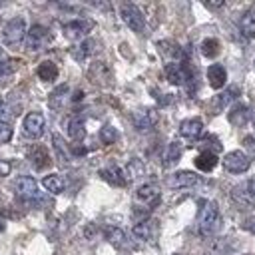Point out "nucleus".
<instances>
[{"label": "nucleus", "instance_id": "nucleus-37", "mask_svg": "<svg viewBox=\"0 0 255 255\" xmlns=\"http://www.w3.org/2000/svg\"><path fill=\"white\" fill-rule=\"evenodd\" d=\"M10 171H12V163H10V161H4V159H0V177L8 175Z\"/></svg>", "mask_w": 255, "mask_h": 255}, {"label": "nucleus", "instance_id": "nucleus-30", "mask_svg": "<svg viewBox=\"0 0 255 255\" xmlns=\"http://www.w3.org/2000/svg\"><path fill=\"white\" fill-rule=\"evenodd\" d=\"M42 185H44L50 193H62V191H64V179H62L60 175H56V173L46 175V177L42 179Z\"/></svg>", "mask_w": 255, "mask_h": 255}, {"label": "nucleus", "instance_id": "nucleus-17", "mask_svg": "<svg viewBox=\"0 0 255 255\" xmlns=\"http://www.w3.org/2000/svg\"><path fill=\"white\" fill-rule=\"evenodd\" d=\"M66 129L74 141H82L86 137V126H84V120L80 116H70L66 122Z\"/></svg>", "mask_w": 255, "mask_h": 255}, {"label": "nucleus", "instance_id": "nucleus-15", "mask_svg": "<svg viewBox=\"0 0 255 255\" xmlns=\"http://www.w3.org/2000/svg\"><path fill=\"white\" fill-rule=\"evenodd\" d=\"M28 159L32 163L34 169H46L50 165V155H48V149L42 147V145H34L30 151H28Z\"/></svg>", "mask_w": 255, "mask_h": 255}, {"label": "nucleus", "instance_id": "nucleus-8", "mask_svg": "<svg viewBox=\"0 0 255 255\" xmlns=\"http://www.w3.org/2000/svg\"><path fill=\"white\" fill-rule=\"evenodd\" d=\"M131 124L137 131H145L157 124V112L153 108H139L131 114Z\"/></svg>", "mask_w": 255, "mask_h": 255}, {"label": "nucleus", "instance_id": "nucleus-39", "mask_svg": "<svg viewBox=\"0 0 255 255\" xmlns=\"http://www.w3.org/2000/svg\"><path fill=\"white\" fill-rule=\"evenodd\" d=\"M247 191H249V193L255 197V175H253V177L247 181Z\"/></svg>", "mask_w": 255, "mask_h": 255}, {"label": "nucleus", "instance_id": "nucleus-44", "mask_svg": "<svg viewBox=\"0 0 255 255\" xmlns=\"http://www.w3.org/2000/svg\"><path fill=\"white\" fill-rule=\"evenodd\" d=\"M253 10H255V8H253Z\"/></svg>", "mask_w": 255, "mask_h": 255}, {"label": "nucleus", "instance_id": "nucleus-24", "mask_svg": "<svg viewBox=\"0 0 255 255\" xmlns=\"http://www.w3.org/2000/svg\"><path fill=\"white\" fill-rule=\"evenodd\" d=\"M36 74H38V78H40L42 82H54V80L58 78V66H56L54 62H50V60H44V62L36 68Z\"/></svg>", "mask_w": 255, "mask_h": 255}, {"label": "nucleus", "instance_id": "nucleus-35", "mask_svg": "<svg viewBox=\"0 0 255 255\" xmlns=\"http://www.w3.org/2000/svg\"><path fill=\"white\" fill-rule=\"evenodd\" d=\"M12 139V128L8 122L0 120V143H8Z\"/></svg>", "mask_w": 255, "mask_h": 255}, {"label": "nucleus", "instance_id": "nucleus-29", "mask_svg": "<svg viewBox=\"0 0 255 255\" xmlns=\"http://www.w3.org/2000/svg\"><path fill=\"white\" fill-rule=\"evenodd\" d=\"M179 157H181V145H179V141L167 143V149H165V153H163V165L169 167V165H173Z\"/></svg>", "mask_w": 255, "mask_h": 255}, {"label": "nucleus", "instance_id": "nucleus-28", "mask_svg": "<svg viewBox=\"0 0 255 255\" xmlns=\"http://www.w3.org/2000/svg\"><path fill=\"white\" fill-rule=\"evenodd\" d=\"M104 237H106L108 243H112L114 247H122V245L126 243V233H124L120 227H112V225H108V227L104 229Z\"/></svg>", "mask_w": 255, "mask_h": 255}, {"label": "nucleus", "instance_id": "nucleus-33", "mask_svg": "<svg viewBox=\"0 0 255 255\" xmlns=\"http://www.w3.org/2000/svg\"><path fill=\"white\" fill-rule=\"evenodd\" d=\"M139 175H143V163L137 159V157H133L129 163H128V167H126V179L129 177V179H137Z\"/></svg>", "mask_w": 255, "mask_h": 255}, {"label": "nucleus", "instance_id": "nucleus-23", "mask_svg": "<svg viewBox=\"0 0 255 255\" xmlns=\"http://www.w3.org/2000/svg\"><path fill=\"white\" fill-rule=\"evenodd\" d=\"M193 163H195V167L201 169V171H211V169L217 165V155H215L213 151L205 149V151H201V153L193 159Z\"/></svg>", "mask_w": 255, "mask_h": 255}, {"label": "nucleus", "instance_id": "nucleus-38", "mask_svg": "<svg viewBox=\"0 0 255 255\" xmlns=\"http://www.w3.org/2000/svg\"><path fill=\"white\" fill-rule=\"evenodd\" d=\"M243 227L247 229V231H251L253 235H255V217H249L245 223H243Z\"/></svg>", "mask_w": 255, "mask_h": 255}, {"label": "nucleus", "instance_id": "nucleus-9", "mask_svg": "<svg viewBox=\"0 0 255 255\" xmlns=\"http://www.w3.org/2000/svg\"><path fill=\"white\" fill-rule=\"evenodd\" d=\"M48 28L46 26H42V24H34L28 32H26V46H28V50H32V52H38V50H42L44 48V44H46V40H48Z\"/></svg>", "mask_w": 255, "mask_h": 255}, {"label": "nucleus", "instance_id": "nucleus-5", "mask_svg": "<svg viewBox=\"0 0 255 255\" xmlns=\"http://www.w3.org/2000/svg\"><path fill=\"white\" fill-rule=\"evenodd\" d=\"M120 14H122V20L128 24V28H131V30L137 32V34L143 32V28H145V18H143L141 10H139L135 4H122Z\"/></svg>", "mask_w": 255, "mask_h": 255}, {"label": "nucleus", "instance_id": "nucleus-6", "mask_svg": "<svg viewBox=\"0 0 255 255\" xmlns=\"http://www.w3.org/2000/svg\"><path fill=\"white\" fill-rule=\"evenodd\" d=\"M249 165H251V159L241 149H233V151L223 155V167L231 173H243L249 169Z\"/></svg>", "mask_w": 255, "mask_h": 255}, {"label": "nucleus", "instance_id": "nucleus-4", "mask_svg": "<svg viewBox=\"0 0 255 255\" xmlns=\"http://www.w3.org/2000/svg\"><path fill=\"white\" fill-rule=\"evenodd\" d=\"M165 78L173 86H183V84H191L193 74H191L187 64H183V62H169L165 66Z\"/></svg>", "mask_w": 255, "mask_h": 255}, {"label": "nucleus", "instance_id": "nucleus-34", "mask_svg": "<svg viewBox=\"0 0 255 255\" xmlns=\"http://www.w3.org/2000/svg\"><path fill=\"white\" fill-rule=\"evenodd\" d=\"M18 70V62L16 60H0V80H6L10 78L14 72Z\"/></svg>", "mask_w": 255, "mask_h": 255}, {"label": "nucleus", "instance_id": "nucleus-18", "mask_svg": "<svg viewBox=\"0 0 255 255\" xmlns=\"http://www.w3.org/2000/svg\"><path fill=\"white\" fill-rule=\"evenodd\" d=\"M100 175H102V179H106L108 183H112V185H118V187H124L126 183H128V179H126V173L118 167V165H110V167H104V169H100Z\"/></svg>", "mask_w": 255, "mask_h": 255}, {"label": "nucleus", "instance_id": "nucleus-1", "mask_svg": "<svg viewBox=\"0 0 255 255\" xmlns=\"http://www.w3.org/2000/svg\"><path fill=\"white\" fill-rule=\"evenodd\" d=\"M221 223V215H219V207L215 201H207L203 203L201 211H199V219H197V229H199V235L203 237H209L211 233L217 231Z\"/></svg>", "mask_w": 255, "mask_h": 255}, {"label": "nucleus", "instance_id": "nucleus-42", "mask_svg": "<svg viewBox=\"0 0 255 255\" xmlns=\"http://www.w3.org/2000/svg\"><path fill=\"white\" fill-rule=\"evenodd\" d=\"M251 116H253V124H255V106H253V112H251Z\"/></svg>", "mask_w": 255, "mask_h": 255}, {"label": "nucleus", "instance_id": "nucleus-36", "mask_svg": "<svg viewBox=\"0 0 255 255\" xmlns=\"http://www.w3.org/2000/svg\"><path fill=\"white\" fill-rule=\"evenodd\" d=\"M243 145H245L251 153H255V137H253V135H245V137H243Z\"/></svg>", "mask_w": 255, "mask_h": 255}, {"label": "nucleus", "instance_id": "nucleus-41", "mask_svg": "<svg viewBox=\"0 0 255 255\" xmlns=\"http://www.w3.org/2000/svg\"><path fill=\"white\" fill-rule=\"evenodd\" d=\"M205 6H209V8H219V6H223V2H205Z\"/></svg>", "mask_w": 255, "mask_h": 255}, {"label": "nucleus", "instance_id": "nucleus-20", "mask_svg": "<svg viewBox=\"0 0 255 255\" xmlns=\"http://www.w3.org/2000/svg\"><path fill=\"white\" fill-rule=\"evenodd\" d=\"M68 92H70L68 84H60L58 88H54L50 92V96H48V106L52 110H62L64 104H66V100H68Z\"/></svg>", "mask_w": 255, "mask_h": 255}, {"label": "nucleus", "instance_id": "nucleus-10", "mask_svg": "<svg viewBox=\"0 0 255 255\" xmlns=\"http://www.w3.org/2000/svg\"><path fill=\"white\" fill-rule=\"evenodd\" d=\"M44 128H46V118L42 112H30L26 118H24V131L28 137H40L44 133Z\"/></svg>", "mask_w": 255, "mask_h": 255}, {"label": "nucleus", "instance_id": "nucleus-21", "mask_svg": "<svg viewBox=\"0 0 255 255\" xmlns=\"http://www.w3.org/2000/svg\"><path fill=\"white\" fill-rule=\"evenodd\" d=\"M155 229L157 227H155V221L153 219H143V221H139V223L133 225L131 233L135 237H139V239H151L155 235Z\"/></svg>", "mask_w": 255, "mask_h": 255}, {"label": "nucleus", "instance_id": "nucleus-2", "mask_svg": "<svg viewBox=\"0 0 255 255\" xmlns=\"http://www.w3.org/2000/svg\"><path fill=\"white\" fill-rule=\"evenodd\" d=\"M26 20L22 18V16H16V18H12L6 26H4V30H2V38H4V44L8 46V48H16V46H20L22 44V40L26 38Z\"/></svg>", "mask_w": 255, "mask_h": 255}, {"label": "nucleus", "instance_id": "nucleus-25", "mask_svg": "<svg viewBox=\"0 0 255 255\" xmlns=\"http://www.w3.org/2000/svg\"><path fill=\"white\" fill-rule=\"evenodd\" d=\"M239 96V86H229L225 92H221L217 98H215V110H223L227 104H231L235 98Z\"/></svg>", "mask_w": 255, "mask_h": 255}, {"label": "nucleus", "instance_id": "nucleus-26", "mask_svg": "<svg viewBox=\"0 0 255 255\" xmlns=\"http://www.w3.org/2000/svg\"><path fill=\"white\" fill-rule=\"evenodd\" d=\"M239 28L247 38H255V10H249L241 16L239 20Z\"/></svg>", "mask_w": 255, "mask_h": 255}, {"label": "nucleus", "instance_id": "nucleus-13", "mask_svg": "<svg viewBox=\"0 0 255 255\" xmlns=\"http://www.w3.org/2000/svg\"><path fill=\"white\" fill-rule=\"evenodd\" d=\"M203 133V122L199 118H189V120H183L179 124V135L185 137V139H197L199 135Z\"/></svg>", "mask_w": 255, "mask_h": 255}, {"label": "nucleus", "instance_id": "nucleus-12", "mask_svg": "<svg viewBox=\"0 0 255 255\" xmlns=\"http://www.w3.org/2000/svg\"><path fill=\"white\" fill-rule=\"evenodd\" d=\"M199 183V175L193 173V171H175L173 175L167 177V185L169 187H175V189H181V187H193Z\"/></svg>", "mask_w": 255, "mask_h": 255}, {"label": "nucleus", "instance_id": "nucleus-27", "mask_svg": "<svg viewBox=\"0 0 255 255\" xmlns=\"http://www.w3.org/2000/svg\"><path fill=\"white\" fill-rule=\"evenodd\" d=\"M94 40H84V42H80L78 46H74L70 52H72V56L78 60V62H84L92 52H94Z\"/></svg>", "mask_w": 255, "mask_h": 255}, {"label": "nucleus", "instance_id": "nucleus-3", "mask_svg": "<svg viewBox=\"0 0 255 255\" xmlns=\"http://www.w3.org/2000/svg\"><path fill=\"white\" fill-rule=\"evenodd\" d=\"M94 26H96L94 20H90V18H78V20L66 22L62 26V32H64V36L68 40H82V38H86L92 32Z\"/></svg>", "mask_w": 255, "mask_h": 255}, {"label": "nucleus", "instance_id": "nucleus-32", "mask_svg": "<svg viewBox=\"0 0 255 255\" xmlns=\"http://www.w3.org/2000/svg\"><path fill=\"white\" fill-rule=\"evenodd\" d=\"M118 137H120V133H118V129H116L114 126H104V128L100 129V141L106 143V145L116 143Z\"/></svg>", "mask_w": 255, "mask_h": 255}, {"label": "nucleus", "instance_id": "nucleus-7", "mask_svg": "<svg viewBox=\"0 0 255 255\" xmlns=\"http://www.w3.org/2000/svg\"><path fill=\"white\" fill-rule=\"evenodd\" d=\"M14 191H16V195H18L20 199H24V201L38 199V195H40V191H38V183H36V179L30 177V175H22V177H18V179L14 181Z\"/></svg>", "mask_w": 255, "mask_h": 255}, {"label": "nucleus", "instance_id": "nucleus-19", "mask_svg": "<svg viewBox=\"0 0 255 255\" xmlns=\"http://www.w3.org/2000/svg\"><path fill=\"white\" fill-rule=\"evenodd\" d=\"M90 78H92L94 84L106 86V84H110L112 72H110V68L106 66V62H94L92 68H90Z\"/></svg>", "mask_w": 255, "mask_h": 255}, {"label": "nucleus", "instance_id": "nucleus-43", "mask_svg": "<svg viewBox=\"0 0 255 255\" xmlns=\"http://www.w3.org/2000/svg\"><path fill=\"white\" fill-rule=\"evenodd\" d=\"M0 60H4V54H2V50H0Z\"/></svg>", "mask_w": 255, "mask_h": 255}, {"label": "nucleus", "instance_id": "nucleus-14", "mask_svg": "<svg viewBox=\"0 0 255 255\" xmlns=\"http://www.w3.org/2000/svg\"><path fill=\"white\" fill-rule=\"evenodd\" d=\"M207 82H209V86H211L213 90H221V88L225 86V82H227V72H225V68H223L221 64H211V66L207 68Z\"/></svg>", "mask_w": 255, "mask_h": 255}, {"label": "nucleus", "instance_id": "nucleus-45", "mask_svg": "<svg viewBox=\"0 0 255 255\" xmlns=\"http://www.w3.org/2000/svg\"><path fill=\"white\" fill-rule=\"evenodd\" d=\"M253 64H255V62H253Z\"/></svg>", "mask_w": 255, "mask_h": 255}, {"label": "nucleus", "instance_id": "nucleus-31", "mask_svg": "<svg viewBox=\"0 0 255 255\" xmlns=\"http://www.w3.org/2000/svg\"><path fill=\"white\" fill-rule=\"evenodd\" d=\"M201 54H203L205 58H215V56L219 54V40H215V38H205V40L201 42Z\"/></svg>", "mask_w": 255, "mask_h": 255}, {"label": "nucleus", "instance_id": "nucleus-22", "mask_svg": "<svg viewBox=\"0 0 255 255\" xmlns=\"http://www.w3.org/2000/svg\"><path fill=\"white\" fill-rule=\"evenodd\" d=\"M52 147H54V153H56V159L60 161V165H66L70 155H68V145L60 133H52Z\"/></svg>", "mask_w": 255, "mask_h": 255}, {"label": "nucleus", "instance_id": "nucleus-16", "mask_svg": "<svg viewBox=\"0 0 255 255\" xmlns=\"http://www.w3.org/2000/svg\"><path fill=\"white\" fill-rule=\"evenodd\" d=\"M249 116H251V112H249V108H247L245 104H235V106L231 108V112L227 114V120H229V124H231V126L241 128V126H245V124H247Z\"/></svg>", "mask_w": 255, "mask_h": 255}, {"label": "nucleus", "instance_id": "nucleus-11", "mask_svg": "<svg viewBox=\"0 0 255 255\" xmlns=\"http://www.w3.org/2000/svg\"><path fill=\"white\" fill-rule=\"evenodd\" d=\"M159 197H161L159 195V187L153 185V183H143L135 191V201H139V203H143L147 207H155L159 203Z\"/></svg>", "mask_w": 255, "mask_h": 255}, {"label": "nucleus", "instance_id": "nucleus-40", "mask_svg": "<svg viewBox=\"0 0 255 255\" xmlns=\"http://www.w3.org/2000/svg\"><path fill=\"white\" fill-rule=\"evenodd\" d=\"M6 112H8V106H6V102L0 98V118L4 120V116H6Z\"/></svg>", "mask_w": 255, "mask_h": 255}]
</instances>
